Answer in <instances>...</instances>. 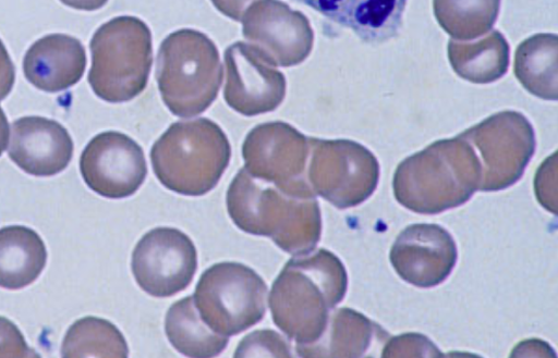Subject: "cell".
I'll return each instance as SVG.
<instances>
[{"label": "cell", "instance_id": "obj_17", "mask_svg": "<svg viewBox=\"0 0 558 358\" xmlns=\"http://www.w3.org/2000/svg\"><path fill=\"white\" fill-rule=\"evenodd\" d=\"M86 67L83 44L66 34H49L36 40L23 59L26 79L36 88L57 92L75 85Z\"/></svg>", "mask_w": 558, "mask_h": 358}, {"label": "cell", "instance_id": "obj_7", "mask_svg": "<svg viewBox=\"0 0 558 358\" xmlns=\"http://www.w3.org/2000/svg\"><path fill=\"white\" fill-rule=\"evenodd\" d=\"M267 285L250 267L220 262L206 269L193 295L202 320L216 333L236 335L266 312Z\"/></svg>", "mask_w": 558, "mask_h": 358}, {"label": "cell", "instance_id": "obj_1", "mask_svg": "<svg viewBox=\"0 0 558 358\" xmlns=\"http://www.w3.org/2000/svg\"><path fill=\"white\" fill-rule=\"evenodd\" d=\"M226 203L240 230L270 237L288 254L311 252L320 239L319 205L307 183L278 185L242 168L228 187Z\"/></svg>", "mask_w": 558, "mask_h": 358}, {"label": "cell", "instance_id": "obj_8", "mask_svg": "<svg viewBox=\"0 0 558 358\" xmlns=\"http://www.w3.org/2000/svg\"><path fill=\"white\" fill-rule=\"evenodd\" d=\"M308 140L306 180L315 195L345 209L362 203L374 193L379 164L366 147L349 139Z\"/></svg>", "mask_w": 558, "mask_h": 358}, {"label": "cell", "instance_id": "obj_27", "mask_svg": "<svg viewBox=\"0 0 558 358\" xmlns=\"http://www.w3.org/2000/svg\"><path fill=\"white\" fill-rule=\"evenodd\" d=\"M441 356L429 338L416 334H403L391 338L385 349L381 351V356Z\"/></svg>", "mask_w": 558, "mask_h": 358}, {"label": "cell", "instance_id": "obj_21", "mask_svg": "<svg viewBox=\"0 0 558 358\" xmlns=\"http://www.w3.org/2000/svg\"><path fill=\"white\" fill-rule=\"evenodd\" d=\"M509 45L502 34L493 30L475 42H448V59L453 71L463 79L488 84L499 79L509 66Z\"/></svg>", "mask_w": 558, "mask_h": 358}, {"label": "cell", "instance_id": "obj_20", "mask_svg": "<svg viewBox=\"0 0 558 358\" xmlns=\"http://www.w3.org/2000/svg\"><path fill=\"white\" fill-rule=\"evenodd\" d=\"M47 262L44 240L24 225L0 229V287L21 289L41 274Z\"/></svg>", "mask_w": 558, "mask_h": 358}, {"label": "cell", "instance_id": "obj_9", "mask_svg": "<svg viewBox=\"0 0 558 358\" xmlns=\"http://www.w3.org/2000/svg\"><path fill=\"white\" fill-rule=\"evenodd\" d=\"M460 136L475 150L481 164L480 190L496 192L518 182L535 151V134L517 111L496 113Z\"/></svg>", "mask_w": 558, "mask_h": 358}, {"label": "cell", "instance_id": "obj_23", "mask_svg": "<svg viewBox=\"0 0 558 358\" xmlns=\"http://www.w3.org/2000/svg\"><path fill=\"white\" fill-rule=\"evenodd\" d=\"M165 332L170 344L187 357L218 356L228 337L214 332L201 318L192 296L171 305L165 318Z\"/></svg>", "mask_w": 558, "mask_h": 358}, {"label": "cell", "instance_id": "obj_30", "mask_svg": "<svg viewBox=\"0 0 558 358\" xmlns=\"http://www.w3.org/2000/svg\"><path fill=\"white\" fill-rule=\"evenodd\" d=\"M215 8L223 15L241 22L247 8L257 0H210Z\"/></svg>", "mask_w": 558, "mask_h": 358}, {"label": "cell", "instance_id": "obj_4", "mask_svg": "<svg viewBox=\"0 0 558 358\" xmlns=\"http://www.w3.org/2000/svg\"><path fill=\"white\" fill-rule=\"evenodd\" d=\"M231 158L221 127L207 118L171 124L150 149L158 181L184 196H202L219 182Z\"/></svg>", "mask_w": 558, "mask_h": 358}, {"label": "cell", "instance_id": "obj_24", "mask_svg": "<svg viewBox=\"0 0 558 358\" xmlns=\"http://www.w3.org/2000/svg\"><path fill=\"white\" fill-rule=\"evenodd\" d=\"M63 357H128L129 348L120 330L110 321L97 317L76 320L66 331Z\"/></svg>", "mask_w": 558, "mask_h": 358}, {"label": "cell", "instance_id": "obj_18", "mask_svg": "<svg viewBox=\"0 0 558 358\" xmlns=\"http://www.w3.org/2000/svg\"><path fill=\"white\" fill-rule=\"evenodd\" d=\"M350 28L364 42L381 44L398 35L407 0H296Z\"/></svg>", "mask_w": 558, "mask_h": 358}, {"label": "cell", "instance_id": "obj_26", "mask_svg": "<svg viewBox=\"0 0 558 358\" xmlns=\"http://www.w3.org/2000/svg\"><path fill=\"white\" fill-rule=\"evenodd\" d=\"M275 356L290 357L287 341L272 330H256L239 343L234 357Z\"/></svg>", "mask_w": 558, "mask_h": 358}, {"label": "cell", "instance_id": "obj_3", "mask_svg": "<svg viewBox=\"0 0 558 358\" xmlns=\"http://www.w3.org/2000/svg\"><path fill=\"white\" fill-rule=\"evenodd\" d=\"M480 184L477 155L458 135L437 140L400 162L392 188L397 201L407 209L435 214L466 202Z\"/></svg>", "mask_w": 558, "mask_h": 358}, {"label": "cell", "instance_id": "obj_10", "mask_svg": "<svg viewBox=\"0 0 558 358\" xmlns=\"http://www.w3.org/2000/svg\"><path fill=\"white\" fill-rule=\"evenodd\" d=\"M131 269L137 285L154 297H170L185 289L197 269L191 238L173 227H156L137 242Z\"/></svg>", "mask_w": 558, "mask_h": 358}, {"label": "cell", "instance_id": "obj_29", "mask_svg": "<svg viewBox=\"0 0 558 358\" xmlns=\"http://www.w3.org/2000/svg\"><path fill=\"white\" fill-rule=\"evenodd\" d=\"M15 81L14 64L0 39V101L12 90Z\"/></svg>", "mask_w": 558, "mask_h": 358}, {"label": "cell", "instance_id": "obj_2", "mask_svg": "<svg viewBox=\"0 0 558 358\" xmlns=\"http://www.w3.org/2000/svg\"><path fill=\"white\" fill-rule=\"evenodd\" d=\"M348 275L341 260L320 248L288 260L272 283L269 308L274 323L296 345L316 342L331 309L344 297Z\"/></svg>", "mask_w": 558, "mask_h": 358}, {"label": "cell", "instance_id": "obj_19", "mask_svg": "<svg viewBox=\"0 0 558 358\" xmlns=\"http://www.w3.org/2000/svg\"><path fill=\"white\" fill-rule=\"evenodd\" d=\"M384 334L378 324L362 313L340 308L330 312L326 329L316 342L295 345V350L301 357H359L366 353L374 338Z\"/></svg>", "mask_w": 558, "mask_h": 358}, {"label": "cell", "instance_id": "obj_16", "mask_svg": "<svg viewBox=\"0 0 558 358\" xmlns=\"http://www.w3.org/2000/svg\"><path fill=\"white\" fill-rule=\"evenodd\" d=\"M73 150L66 128L54 120L31 115L11 124L8 153L27 174L51 176L60 173L69 165Z\"/></svg>", "mask_w": 558, "mask_h": 358}, {"label": "cell", "instance_id": "obj_13", "mask_svg": "<svg viewBox=\"0 0 558 358\" xmlns=\"http://www.w3.org/2000/svg\"><path fill=\"white\" fill-rule=\"evenodd\" d=\"M223 97L234 111L254 116L277 109L286 96V77L252 44L235 41L225 50Z\"/></svg>", "mask_w": 558, "mask_h": 358}, {"label": "cell", "instance_id": "obj_32", "mask_svg": "<svg viewBox=\"0 0 558 358\" xmlns=\"http://www.w3.org/2000/svg\"><path fill=\"white\" fill-rule=\"evenodd\" d=\"M10 128L7 116L0 107V156L8 147Z\"/></svg>", "mask_w": 558, "mask_h": 358}, {"label": "cell", "instance_id": "obj_15", "mask_svg": "<svg viewBox=\"0 0 558 358\" xmlns=\"http://www.w3.org/2000/svg\"><path fill=\"white\" fill-rule=\"evenodd\" d=\"M389 258L403 281L420 288H430L450 275L458 250L451 234L442 226L416 223L399 233Z\"/></svg>", "mask_w": 558, "mask_h": 358}, {"label": "cell", "instance_id": "obj_22", "mask_svg": "<svg viewBox=\"0 0 558 358\" xmlns=\"http://www.w3.org/2000/svg\"><path fill=\"white\" fill-rule=\"evenodd\" d=\"M557 54L556 34H536L518 46L513 72L532 95L546 100L557 99Z\"/></svg>", "mask_w": 558, "mask_h": 358}, {"label": "cell", "instance_id": "obj_12", "mask_svg": "<svg viewBox=\"0 0 558 358\" xmlns=\"http://www.w3.org/2000/svg\"><path fill=\"white\" fill-rule=\"evenodd\" d=\"M242 34L276 66H294L311 53L314 33L307 17L280 0H257L245 11Z\"/></svg>", "mask_w": 558, "mask_h": 358}, {"label": "cell", "instance_id": "obj_28", "mask_svg": "<svg viewBox=\"0 0 558 358\" xmlns=\"http://www.w3.org/2000/svg\"><path fill=\"white\" fill-rule=\"evenodd\" d=\"M38 357L26 343L20 329L9 319L0 317V357Z\"/></svg>", "mask_w": 558, "mask_h": 358}, {"label": "cell", "instance_id": "obj_6", "mask_svg": "<svg viewBox=\"0 0 558 358\" xmlns=\"http://www.w3.org/2000/svg\"><path fill=\"white\" fill-rule=\"evenodd\" d=\"M88 83L97 97L118 103L138 96L153 64L151 33L135 16H117L104 23L89 44Z\"/></svg>", "mask_w": 558, "mask_h": 358}, {"label": "cell", "instance_id": "obj_14", "mask_svg": "<svg viewBox=\"0 0 558 358\" xmlns=\"http://www.w3.org/2000/svg\"><path fill=\"white\" fill-rule=\"evenodd\" d=\"M308 155V137L282 121L256 125L248 132L242 146L247 172L284 186L307 183Z\"/></svg>", "mask_w": 558, "mask_h": 358}, {"label": "cell", "instance_id": "obj_11", "mask_svg": "<svg viewBox=\"0 0 558 358\" xmlns=\"http://www.w3.org/2000/svg\"><path fill=\"white\" fill-rule=\"evenodd\" d=\"M80 171L93 192L120 199L138 190L146 178L147 164L142 147L134 139L108 131L86 145L80 158Z\"/></svg>", "mask_w": 558, "mask_h": 358}, {"label": "cell", "instance_id": "obj_5", "mask_svg": "<svg viewBox=\"0 0 558 358\" xmlns=\"http://www.w3.org/2000/svg\"><path fill=\"white\" fill-rule=\"evenodd\" d=\"M156 78L162 101L173 115L201 114L219 92L222 81L219 51L199 30H175L159 46Z\"/></svg>", "mask_w": 558, "mask_h": 358}, {"label": "cell", "instance_id": "obj_25", "mask_svg": "<svg viewBox=\"0 0 558 358\" xmlns=\"http://www.w3.org/2000/svg\"><path fill=\"white\" fill-rule=\"evenodd\" d=\"M500 0H433L434 14L453 39L472 40L495 24Z\"/></svg>", "mask_w": 558, "mask_h": 358}, {"label": "cell", "instance_id": "obj_31", "mask_svg": "<svg viewBox=\"0 0 558 358\" xmlns=\"http://www.w3.org/2000/svg\"><path fill=\"white\" fill-rule=\"evenodd\" d=\"M63 4L82 11H95L102 8L108 0H60Z\"/></svg>", "mask_w": 558, "mask_h": 358}]
</instances>
